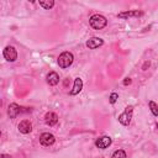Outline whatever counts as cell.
Returning a JSON list of instances; mask_svg holds the SVG:
<instances>
[{
	"mask_svg": "<svg viewBox=\"0 0 158 158\" xmlns=\"http://www.w3.org/2000/svg\"><path fill=\"white\" fill-rule=\"evenodd\" d=\"M132 114H133V106L130 105L125 109V111L122 114L118 115V122L123 126H128L131 123V118H132Z\"/></svg>",
	"mask_w": 158,
	"mask_h": 158,
	"instance_id": "obj_3",
	"label": "cell"
},
{
	"mask_svg": "<svg viewBox=\"0 0 158 158\" xmlns=\"http://www.w3.org/2000/svg\"><path fill=\"white\" fill-rule=\"evenodd\" d=\"M0 158H11V156H10V154H5V153H2V154L0 156Z\"/></svg>",
	"mask_w": 158,
	"mask_h": 158,
	"instance_id": "obj_19",
	"label": "cell"
},
{
	"mask_svg": "<svg viewBox=\"0 0 158 158\" xmlns=\"http://www.w3.org/2000/svg\"><path fill=\"white\" fill-rule=\"evenodd\" d=\"M25 111H28V110H23V107H21V106H20L19 104H16V102H11V104L9 105V109H7V114H9L10 118H15L19 114L25 112Z\"/></svg>",
	"mask_w": 158,
	"mask_h": 158,
	"instance_id": "obj_5",
	"label": "cell"
},
{
	"mask_svg": "<svg viewBox=\"0 0 158 158\" xmlns=\"http://www.w3.org/2000/svg\"><path fill=\"white\" fill-rule=\"evenodd\" d=\"M81 89H83V80L78 77V78L74 79V85H73V89L70 90V95H77V94H79V93L81 91Z\"/></svg>",
	"mask_w": 158,
	"mask_h": 158,
	"instance_id": "obj_12",
	"label": "cell"
},
{
	"mask_svg": "<svg viewBox=\"0 0 158 158\" xmlns=\"http://www.w3.org/2000/svg\"><path fill=\"white\" fill-rule=\"evenodd\" d=\"M104 44V40L100 38V37H91L86 41V47L90 48V49H95V48H99Z\"/></svg>",
	"mask_w": 158,
	"mask_h": 158,
	"instance_id": "obj_8",
	"label": "cell"
},
{
	"mask_svg": "<svg viewBox=\"0 0 158 158\" xmlns=\"http://www.w3.org/2000/svg\"><path fill=\"white\" fill-rule=\"evenodd\" d=\"M54 141H56V137H54L52 133H49V132H43V133L40 136V143H41L42 146H44V147L52 146V144L54 143Z\"/></svg>",
	"mask_w": 158,
	"mask_h": 158,
	"instance_id": "obj_6",
	"label": "cell"
},
{
	"mask_svg": "<svg viewBox=\"0 0 158 158\" xmlns=\"http://www.w3.org/2000/svg\"><path fill=\"white\" fill-rule=\"evenodd\" d=\"M131 79L130 78H125V80H123V85H128V84H131Z\"/></svg>",
	"mask_w": 158,
	"mask_h": 158,
	"instance_id": "obj_18",
	"label": "cell"
},
{
	"mask_svg": "<svg viewBox=\"0 0 158 158\" xmlns=\"http://www.w3.org/2000/svg\"><path fill=\"white\" fill-rule=\"evenodd\" d=\"M117 99H118V94L117 93H111V95H110V102L111 104H115L117 101Z\"/></svg>",
	"mask_w": 158,
	"mask_h": 158,
	"instance_id": "obj_17",
	"label": "cell"
},
{
	"mask_svg": "<svg viewBox=\"0 0 158 158\" xmlns=\"http://www.w3.org/2000/svg\"><path fill=\"white\" fill-rule=\"evenodd\" d=\"M44 122L48 125V126H54V125H57V122H58V116H57V114L56 112H52V111H49V112H47L46 115H44Z\"/></svg>",
	"mask_w": 158,
	"mask_h": 158,
	"instance_id": "obj_10",
	"label": "cell"
},
{
	"mask_svg": "<svg viewBox=\"0 0 158 158\" xmlns=\"http://www.w3.org/2000/svg\"><path fill=\"white\" fill-rule=\"evenodd\" d=\"M148 106H149V109H151V111H152V114L154 115V116H158V104H156L154 101H149L148 102Z\"/></svg>",
	"mask_w": 158,
	"mask_h": 158,
	"instance_id": "obj_15",
	"label": "cell"
},
{
	"mask_svg": "<svg viewBox=\"0 0 158 158\" xmlns=\"http://www.w3.org/2000/svg\"><path fill=\"white\" fill-rule=\"evenodd\" d=\"M74 62V56L72 52H63L59 54L58 59H57V63L60 68H68L72 65V63Z\"/></svg>",
	"mask_w": 158,
	"mask_h": 158,
	"instance_id": "obj_2",
	"label": "cell"
},
{
	"mask_svg": "<svg viewBox=\"0 0 158 158\" xmlns=\"http://www.w3.org/2000/svg\"><path fill=\"white\" fill-rule=\"evenodd\" d=\"M111 143H112V139H111L110 136H101V137H99V138L95 139V146L98 148H100V149L107 148Z\"/></svg>",
	"mask_w": 158,
	"mask_h": 158,
	"instance_id": "obj_7",
	"label": "cell"
},
{
	"mask_svg": "<svg viewBox=\"0 0 158 158\" xmlns=\"http://www.w3.org/2000/svg\"><path fill=\"white\" fill-rule=\"evenodd\" d=\"M143 12L142 11H138V10H131V11H123V12H120L117 15V17L120 19H128V17H138V16H142Z\"/></svg>",
	"mask_w": 158,
	"mask_h": 158,
	"instance_id": "obj_11",
	"label": "cell"
},
{
	"mask_svg": "<svg viewBox=\"0 0 158 158\" xmlns=\"http://www.w3.org/2000/svg\"><path fill=\"white\" fill-rule=\"evenodd\" d=\"M17 130H19L21 133H23V135L30 133V132L32 131V123H31V121H28V120H22V121L17 125Z\"/></svg>",
	"mask_w": 158,
	"mask_h": 158,
	"instance_id": "obj_9",
	"label": "cell"
},
{
	"mask_svg": "<svg viewBox=\"0 0 158 158\" xmlns=\"http://www.w3.org/2000/svg\"><path fill=\"white\" fill-rule=\"evenodd\" d=\"M2 56L7 62H15L17 59V51L14 46H6L2 51Z\"/></svg>",
	"mask_w": 158,
	"mask_h": 158,
	"instance_id": "obj_4",
	"label": "cell"
},
{
	"mask_svg": "<svg viewBox=\"0 0 158 158\" xmlns=\"http://www.w3.org/2000/svg\"><path fill=\"white\" fill-rule=\"evenodd\" d=\"M47 83L49 84V85H52V86H54V85H57L58 83H59V75L56 73V72H51V73H48V75H47Z\"/></svg>",
	"mask_w": 158,
	"mask_h": 158,
	"instance_id": "obj_13",
	"label": "cell"
},
{
	"mask_svg": "<svg viewBox=\"0 0 158 158\" xmlns=\"http://www.w3.org/2000/svg\"><path fill=\"white\" fill-rule=\"evenodd\" d=\"M40 6H42V7L46 9V10H49V9H52V7L54 6V1H53V0H47V1L41 0V1H40Z\"/></svg>",
	"mask_w": 158,
	"mask_h": 158,
	"instance_id": "obj_14",
	"label": "cell"
},
{
	"mask_svg": "<svg viewBox=\"0 0 158 158\" xmlns=\"http://www.w3.org/2000/svg\"><path fill=\"white\" fill-rule=\"evenodd\" d=\"M111 158H126V152L123 149H116L112 153Z\"/></svg>",
	"mask_w": 158,
	"mask_h": 158,
	"instance_id": "obj_16",
	"label": "cell"
},
{
	"mask_svg": "<svg viewBox=\"0 0 158 158\" xmlns=\"http://www.w3.org/2000/svg\"><path fill=\"white\" fill-rule=\"evenodd\" d=\"M156 127H157V130H158V122H157V123H156Z\"/></svg>",
	"mask_w": 158,
	"mask_h": 158,
	"instance_id": "obj_20",
	"label": "cell"
},
{
	"mask_svg": "<svg viewBox=\"0 0 158 158\" xmlns=\"http://www.w3.org/2000/svg\"><path fill=\"white\" fill-rule=\"evenodd\" d=\"M89 23L90 26L94 28V30H101L104 28L106 25H107V20L104 15H100V14H94L90 16L89 19Z\"/></svg>",
	"mask_w": 158,
	"mask_h": 158,
	"instance_id": "obj_1",
	"label": "cell"
}]
</instances>
